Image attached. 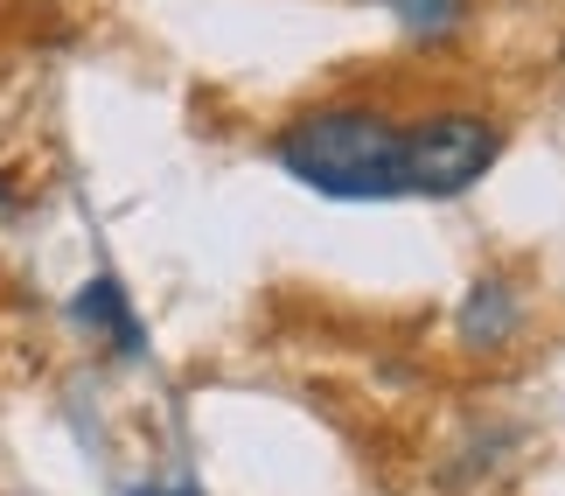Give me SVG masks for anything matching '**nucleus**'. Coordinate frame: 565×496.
Wrapping results in <instances>:
<instances>
[{
	"instance_id": "1",
	"label": "nucleus",
	"mask_w": 565,
	"mask_h": 496,
	"mask_svg": "<svg viewBox=\"0 0 565 496\" xmlns=\"http://www.w3.org/2000/svg\"><path fill=\"white\" fill-rule=\"evenodd\" d=\"M287 176L335 203H384L405 197V134L384 113H315L279 140Z\"/></svg>"
},
{
	"instance_id": "2",
	"label": "nucleus",
	"mask_w": 565,
	"mask_h": 496,
	"mask_svg": "<svg viewBox=\"0 0 565 496\" xmlns=\"http://www.w3.org/2000/svg\"><path fill=\"white\" fill-rule=\"evenodd\" d=\"M495 155H503V134L489 119L468 113H440L426 126L405 134V197H461L468 182H482Z\"/></svg>"
},
{
	"instance_id": "3",
	"label": "nucleus",
	"mask_w": 565,
	"mask_h": 496,
	"mask_svg": "<svg viewBox=\"0 0 565 496\" xmlns=\"http://www.w3.org/2000/svg\"><path fill=\"white\" fill-rule=\"evenodd\" d=\"M77 321H98V329H113L119 350H140V321H134V308H126V294L113 279H92V287L77 294Z\"/></svg>"
},
{
	"instance_id": "4",
	"label": "nucleus",
	"mask_w": 565,
	"mask_h": 496,
	"mask_svg": "<svg viewBox=\"0 0 565 496\" xmlns=\"http://www.w3.org/2000/svg\"><path fill=\"white\" fill-rule=\"evenodd\" d=\"M384 8L398 14L412 35H447L454 21H461V0H384Z\"/></svg>"
},
{
	"instance_id": "5",
	"label": "nucleus",
	"mask_w": 565,
	"mask_h": 496,
	"mask_svg": "<svg viewBox=\"0 0 565 496\" xmlns=\"http://www.w3.org/2000/svg\"><path fill=\"white\" fill-rule=\"evenodd\" d=\"M140 496H195V489H140Z\"/></svg>"
}]
</instances>
